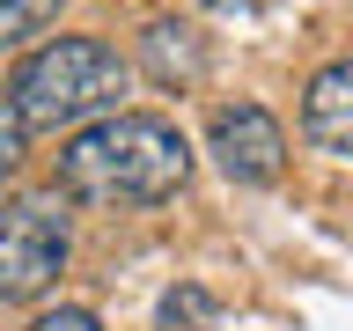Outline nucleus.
<instances>
[{
  "label": "nucleus",
  "instance_id": "1",
  "mask_svg": "<svg viewBox=\"0 0 353 331\" xmlns=\"http://www.w3.org/2000/svg\"><path fill=\"white\" fill-rule=\"evenodd\" d=\"M192 177V140L154 110H110L59 148V192L88 206H162Z\"/></svg>",
  "mask_w": 353,
  "mask_h": 331
},
{
  "label": "nucleus",
  "instance_id": "2",
  "mask_svg": "<svg viewBox=\"0 0 353 331\" xmlns=\"http://www.w3.org/2000/svg\"><path fill=\"white\" fill-rule=\"evenodd\" d=\"M125 81H132V66L103 37H52L44 52H30L15 66L8 103H15V118L30 132H81L118 110Z\"/></svg>",
  "mask_w": 353,
  "mask_h": 331
},
{
  "label": "nucleus",
  "instance_id": "3",
  "mask_svg": "<svg viewBox=\"0 0 353 331\" xmlns=\"http://www.w3.org/2000/svg\"><path fill=\"white\" fill-rule=\"evenodd\" d=\"M66 250H74V236H66L59 199H44V192L8 199L0 206V302H37L66 272Z\"/></svg>",
  "mask_w": 353,
  "mask_h": 331
},
{
  "label": "nucleus",
  "instance_id": "4",
  "mask_svg": "<svg viewBox=\"0 0 353 331\" xmlns=\"http://www.w3.org/2000/svg\"><path fill=\"white\" fill-rule=\"evenodd\" d=\"M206 154H214L221 177H236V184H272V177L287 170V132H280V118H272V110L236 103V110H214Z\"/></svg>",
  "mask_w": 353,
  "mask_h": 331
},
{
  "label": "nucleus",
  "instance_id": "5",
  "mask_svg": "<svg viewBox=\"0 0 353 331\" xmlns=\"http://www.w3.org/2000/svg\"><path fill=\"white\" fill-rule=\"evenodd\" d=\"M302 132L324 154L353 162V59H331V66L309 74V88H302Z\"/></svg>",
  "mask_w": 353,
  "mask_h": 331
},
{
  "label": "nucleus",
  "instance_id": "6",
  "mask_svg": "<svg viewBox=\"0 0 353 331\" xmlns=\"http://www.w3.org/2000/svg\"><path fill=\"white\" fill-rule=\"evenodd\" d=\"M140 66H148L162 88H192L199 74H206V37H199L192 22L162 15V22H148V37H140Z\"/></svg>",
  "mask_w": 353,
  "mask_h": 331
},
{
  "label": "nucleus",
  "instance_id": "7",
  "mask_svg": "<svg viewBox=\"0 0 353 331\" xmlns=\"http://www.w3.org/2000/svg\"><path fill=\"white\" fill-rule=\"evenodd\" d=\"M214 294H206V287H170V294H162V309H154V331H214Z\"/></svg>",
  "mask_w": 353,
  "mask_h": 331
},
{
  "label": "nucleus",
  "instance_id": "8",
  "mask_svg": "<svg viewBox=\"0 0 353 331\" xmlns=\"http://www.w3.org/2000/svg\"><path fill=\"white\" fill-rule=\"evenodd\" d=\"M59 15V0H0V52H15Z\"/></svg>",
  "mask_w": 353,
  "mask_h": 331
},
{
  "label": "nucleus",
  "instance_id": "9",
  "mask_svg": "<svg viewBox=\"0 0 353 331\" xmlns=\"http://www.w3.org/2000/svg\"><path fill=\"white\" fill-rule=\"evenodd\" d=\"M22 154H30V126H22L15 103L0 96V177H15V170H22Z\"/></svg>",
  "mask_w": 353,
  "mask_h": 331
},
{
  "label": "nucleus",
  "instance_id": "10",
  "mask_svg": "<svg viewBox=\"0 0 353 331\" xmlns=\"http://www.w3.org/2000/svg\"><path fill=\"white\" fill-rule=\"evenodd\" d=\"M30 331H103V324H96V309H44Z\"/></svg>",
  "mask_w": 353,
  "mask_h": 331
},
{
  "label": "nucleus",
  "instance_id": "11",
  "mask_svg": "<svg viewBox=\"0 0 353 331\" xmlns=\"http://www.w3.org/2000/svg\"><path fill=\"white\" fill-rule=\"evenodd\" d=\"M206 15H221V22H250V15H265L272 0H199Z\"/></svg>",
  "mask_w": 353,
  "mask_h": 331
}]
</instances>
